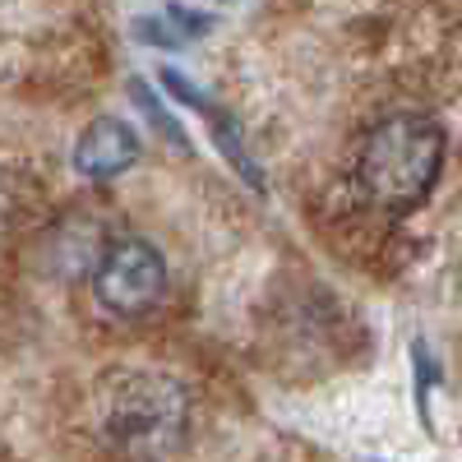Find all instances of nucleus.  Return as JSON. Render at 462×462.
Segmentation results:
<instances>
[{
  "label": "nucleus",
  "instance_id": "1",
  "mask_svg": "<svg viewBox=\"0 0 462 462\" xmlns=\"http://www.w3.org/2000/svg\"><path fill=\"white\" fill-rule=\"evenodd\" d=\"M444 158V130L416 111H398L365 134L361 185L383 208H416L430 195Z\"/></svg>",
  "mask_w": 462,
  "mask_h": 462
},
{
  "label": "nucleus",
  "instance_id": "2",
  "mask_svg": "<svg viewBox=\"0 0 462 462\" xmlns=\"http://www.w3.org/2000/svg\"><path fill=\"white\" fill-rule=\"evenodd\" d=\"M106 435L130 457H167L185 435V389L167 374H125L106 398Z\"/></svg>",
  "mask_w": 462,
  "mask_h": 462
},
{
  "label": "nucleus",
  "instance_id": "3",
  "mask_svg": "<svg viewBox=\"0 0 462 462\" xmlns=\"http://www.w3.org/2000/svg\"><path fill=\"white\" fill-rule=\"evenodd\" d=\"M167 287V263L162 254L152 250L148 241H121V245H111L97 263V273H93V291L97 300L106 305L111 315H143L158 305Z\"/></svg>",
  "mask_w": 462,
  "mask_h": 462
},
{
  "label": "nucleus",
  "instance_id": "4",
  "mask_svg": "<svg viewBox=\"0 0 462 462\" xmlns=\"http://www.w3.org/2000/svg\"><path fill=\"white\" fill-rule=\"evenodd\" d=\"M139 158V139L125 121H116V116H102L84 130V139L74 143V167H79L88 180H111L130 171Z\"/></svg>",
  "mask_w": 462,
  "mask_h": 462
}]
</instances>
